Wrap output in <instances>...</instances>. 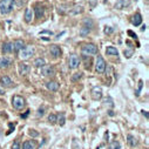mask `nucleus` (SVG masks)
Instances as JSON below:
<instances>
[{"label": "nucleus", "mask_w": 149, "mask_h": 149, "mask_svg": "<svg viewBox=\"0 0 149 149\" xmlns=\"http://www.w3.org/2000/svg\"><path fill=\"white\" fill-rule=\"evenodd\" d=\"M14 0H1L0 1V13L1 14H8L11 13L13 8Z\"/></svg>", "instance_id": "nucleus-1"}, {"label": "nucleus", "mask_w": 149, "mask_h": 149, "mask_svg": "<svg viewBox=\"0 0 149 149\" xmlns=\"http://www.w3.org/2000/svg\"><path fill=\"white\" fill-rule=\"evenodd\" d=\"M19 52H20V54H19L20 59H22V60H27V59H29L31 56H33V55H34L35 49H34V47H33V46H27V47H25V48L20 49Z\"/></svg>", "instance_id": "nucleus-2"}, {"label": "nucleus", "mask_w": 149, "mask_h": 149, "mask_svg": "<svg viewBox=\"0 0 149 149\" xmlns=\"http://www.w3.org/2000/svg\"><path fill=\"white\" fill-rule=\"evenodd\" d=\"M82 53L84 54H97V47L93 44H88V45H85L82 47Z\"/></svg>", "instance_id": "nucleus-3"}, {"label": "nucleus", "mask_w": 149, "mask_h": 149, "mask_svg": "<svg viewBox=\"0 0 149 149\" xmlns=\"http://www.w3.org/2000/svg\"><path fill=\"white\" fill-rule=\"evenodd\" d=\"M106 61L101 58V56H97L96 58V65H95V69L97 73H103L106 70Z\"/></svg>", "instance_id": "nucleus-4"}, {"label": "nucleus", "mask_w": 149, "mask_h": 149, "mask_svg": "<svg viewBox=\"0 0 149 149\" xmlns=\"http://www.w3.org/2000/svg\"><path fill=\"white\" fill-rule=\"evenodd\" d=\"M12 103H13V107L15 109H21V108L25 107V100L21 96H18V95H15L12 99Z\"/></svg>", "instance_id": "nucleus-5"}, {"label": "nucleus", "mask_w": 149, "mask_h": 149, "mask_svg": "<svg viewBox=\"0 0 149 149\" xmlns=\"http://www.w3.org/2000/svg\"><path fill=\"white\" fill-rule=\"evenodd\" d=\"M79 65H80V58L77 54H72L69 56V67L72 69H74V68H77Z\"/></svg>", "instance_id": "nucleus-6"}, {"label": "nucleus", "mask_w": 149, "mask_h": 149, "mask_svg": "<svg viewBox=\"0 0 149 149\" xmlns=\"http://www.w3.org/2000/svg\"><path fill=\"white\" fill-rule=\"evenodd\" d=\"M41 74L44 77H51V75H54V68L53 66H47V65H44L41 67Z\"/></svg>", "instance_id": "nucleus-7"}, {"label": "nucleus", "mask_w": 149, "mask_h": 149, "mask_svg": "<svg viewBox=\"0 0 149 149\" xmlns=\"http://www.w3.org/2000/svg\"><path fill=\"white\" fill-rule=\"evenodd\" d=\"M92 97L94 100H100L102 97V89H101V87H94L92 89Z\"/></svg>", "instance_id": "nucleus-8"}, {"label": "nucleus", "mask_w": 149, "mask_h": 149, "mask_svg": "<svg viewBox=\"0 0 149 149\" xmlns=\"http://www.w3.org/2000/svg\"><path fill=\"white\" fill-rule=\"evenodd\" d=\"M129 5H130V0H119V1L115 4V8L116 10H123Z\"/></svg>", "instance_id": "nucleus-9"}, {"label": "nucleus", "mask_w": 149, "mask_h": 149, "mask_svg": "<svg viewBox=\"0 0 149 149\" xmlns=\"http://www.w3.org/2000/svg\"><path fill=\"white\" fill-rule=\"evenodd\" d=\"M11 63H12V59H10L7 56L0 58V68H6V67L11 66Z\"/></svg>", "instance_id": "nucleus-10"}, {"label": "nucleus", "mask_w": 149, "mask_h": 149, "mask_svg": "<svg viewBox=\"0 0 149 149\" xmlns=\"http://www.w3.org/2000/svg\"><path fill=\"white\" fill-rule=\"evenodd\" d=\"M49 52H51V54H52L54 58H59V56L61 55V49H60V47H59V46H56V45L51 46Z\"/></svg>", "instance_id": "nucleus-11"}, {"label": "nucleus", "mask_w": 149, "mask_h": 149, "mask_svg": "<svg viewBox=\"0 0 149 149\" xmlns=\"http://www.w3.org/2000/svg\"><path fill=\"white\" fill-rule=\"evenodd\" d=\"M12 45H13V51L15 52H19L20 49H22V47H25V42L22 40H15Z\"/></svg>", "instance_id": "nucleus-12"}, {"label": "nucleus", "mask_w": 149, "mask_h": 149, "mask_svg": "<svg viewBox=\"0 0 149 149\" xmlns=\"http://www.w3.org/2000/svg\"><path fill=\"white\" fill-rule=\"evenodd\" d=\"M29 72V66L26 63H20L19 65V73L21 75H26V74Z\"/></svg>", "instance_id": "nucleus-13"}, {"label": "nucleus", "mask_w": 149, "mask_h": 149, "mask_svg": "<svg viewBox=\"0 0 149 149\" xmlns=\"http://www.w3.org/2000/svg\"><path fill=\"white\" fill-rule=\"evenodd\" d=\"M141 22H142V17H141L140 13H136V14L133 17V19H132V24H133L134 26H139V25H141Z\"/></svg>", "instance_id": "nucleus-14"}, {"label": "nucleus", "mask_w": 149, "mask_h": 149, "mask_svg": "<svg viewBox=\"0 0 149 149\" xmlns=\"http://www.w3.org/2000/svg\"><path fill=\"white\" fill-rule=\"evenodd\" d=\"M3 52L4 53H11V52H13V45H12V42H5L4 45H3Z\"/></svg>", "instance_id": "nucleus-15"}, {"label": "nucleus", "mask_w": 149, "mask_h": 149, "mask_svg": "<svg viewBox=\"0 0 149 149\" xmlns=\"http://www.w3.org/2000/svg\"><path fill=\"white\" fill-rule=\"evenodd\" d=\"M47 88L52 92H56L59 89V84L55 81H49V82H47Z\"/></svg>", "instance_id": "nucleus-16"}, {"label": "nucleus", "mask_w": 149, "mask_h": 149, "mask_svg": "<svg viewBox=\"0 0 149 149\" xmlns=\"http://www.w3.org/2000/svg\"><path fill=\"white\" fill-rule=\"evenodd\" d=\"M33 19V11L31 8H27L25 11V21L26 22H31Z\"/></svg>", "instance_id": "nucleus-17"}, {"label": "nucleus", "mask_w": 149, "mask_h": 149, "mask_svg": "<svg viewBox=\"0 0 149 149\" xmlns=\"http://www.w3.org/2000/svg\"><path fill=\"white\" fill-rule=\"evenodd\" d=\"M0 84L4 85V86H11V85H12V80H11L10 77L4 75L1 79H0Z\"/></svg>", "instance_id": "nucleus-18"}, {"label": "nucleus", "mask_w": 149, "mask_h": 149, "mask_svg": "<svg viewBox=\"0 0 149 149\" xmlns=\"http://www.w3.org/2000/svg\"><path fill=\"white\" fill-rule=\"evenodd\" d=\"M106 53H107L108 55H115V56H118V55H119V51H118L115 47H111V46L107 47Z\"/></svg>", "instance_id": "nucleus-19"}, {"label": "nucleus", "mask_w": 149, "mask_h": 149, "mask_svg": "<svg viewBox=\"0 0 149 149\" xmlns=\"http://www.w3.org/2000/svg\"><path fill=\"white\" fill-rule=\"evenodd\" d=\"M34 148H35V146L32 141H25L22 143V149H34Z\"/></svg>", "instance_id": "nucleus-20"}, {"label": "nucleus", "mask_w": 149, "mask_h": 149, "mask_svg": "<svg viewBox=\"0 0 149 149\" xmlns=\"http://www.w3.org/2000/svg\"><path fill=\"white\" fill-rule=\"evenodd\" d=\"M56 122L60 126H63L65 125V114L63 113H60V114L56 115Z\"/></svg>", "instance_id": "nucleus-21"}, {"label": "nucleus", "mask_w": 149, "mask_h": 149, "mask_svg": "<svg viewBox=\"0 0 149 149\" xmlns=\"http://www.w3.org/2000/svg\"><path fill=\"white\" fill-rule=\"evenodd\" d=\"M44 65H46V61H45V59H42V58H38V59L34 61V66H35V67H42Z\"/></svg>", "instance_id": "nucleus-22"}, {"label": "nucleus", "mask_w": 149, "mask_h": 149, "mask_svg": "<svg viewBox=\"0 0 149 149\" xmlns=\"http://www.w3.org/2000/svg\"><path fill=\"white\" fill-rule=\"evenodd\" d=\"M127 140H128V144H129V146H132V147H135V146H136V143H137L136 139H135L133 135H128V136H127Z\"/></svg>", "instance_id": "nucleus-23"}, {"label": "nucleus", "mask_w": 149, "mask_h": 149, "mask_svg": "<svg viewBox=\"0 0 149 149\" xmlns=\"http://www.w3.org/2000/svg\"><path fill=\"white\" fill-rule=\"evenodd\" d=\"M91 33V28H88L87 26H84L81 29H80V35L81 36H86V35H88Z\"/></svg>", "instance_id": "nucleus-24"}, {"label": "nucleus", "mask_w": 149, "mask_h": 149, "mask_svg": "<svg viewBox=\"0 0 149 149\" xmlns=\"http://www.w3.org/2000/svg\"><path fill=\"white\" fill-rule=\"evenodd\" d=\"M109 149H121V146H120V142L119 141H113L110 143V147Z\"/></svg>", "instance_id": "nucleus-25"}, {"label": "nucleus", "mask_w": 149, "mask_h": 149, "mask_svg": "<svg viewBox=\"0 0 149 149\" xmlns=\"http://www.w3.org/2000/svg\"><path fill=\"white\" fill-rule=\"evenodd\" d=\"M82 6H75L74 7V11H70V13L72 14H77V13H81L82 12Z\"/></svg>", "instance_id": "nucleus-26"}, {"label": "nucleus", "mask_w": 149, "mask_h": 149, "mask_svg": "<svg viewBox=\"0 0 149 149\" xmlns=\"http://www.w3.org/2000/svg\"><path fill=\"white\" fill-rule=\"evenodd\" d=\"M48 121L51 123H56V115L55 114H49L48 115Z\"/></svg>", "instance_id": "nucleus-27"}, {"label": "nucleus", "mask_w": 149, "mask_h": 149, "mask_svg": "<svg viewBox=\"0 0 149 149\" xmlns=\"http://www.w3.org/2000/svg\"><path fill=\"white\" fill-rule=\"evenodd\" d=\"M35 12H36V18H40V17L44 14V10L40 8V7H36V8H35Z\"/></svg>", "instance_id": "nucleus-28"}, {"label": "nucleus", "mask_w": 149, "mask_h": 149, "mask_svg": "<svg viewBox=\"0 0 149 149\" xmlns=\"http://www.w3.org/2000/svg\"><path fill=\"white\" fill-rule=\"evenodd\" d=\"M103 103H106V104H108V106H110V107H113V100H111L110 97H108V99H106Z\"/></svg>", "instance_id": "nucleus-29"}, {"label": "nucleus", "mask_w": 149, "mask_h": 149, "mask_svg": "<svg viewBox=\"0 0 149 149\" xmlns=\"http://www.w3.org/2000/svg\"><path fill=\"white\" fill-rule=\"evenodd\" d=\"M133 53H134L133 51H127V49H126V51L123 52V54L126 55V58H132V55H133Z\"/></svg>", "instance_id": "nucleus-30"}, {"label": "nucleus", "mask_w": 149, "mask_h": 149, "mask_svg": "<svg viewBox=\"0 0 149 149\" xmlns=\"http://www.w3.org/2000/svg\"><path fill=\"white\" fill-rule=\"evenodd\" d=\"M12 149H20V143H19V141H15V142L13 143Z\"/></svg>", "instance_id": "nucleus-31"}, {"label": "nucleus", "mask_w": 149, "mask_h": 149, "mask_svg": "<svg viewBox=\"0 0 149 149\" xmlns=\"http://www.w3.org/2000/svg\"><path fill=\"white\" fill-rule=\"evenodd\" d=\"M113 31H114V29L111 28V27H106V28H104V33H106V34H110V33H113Z\"/></svg>", "instance_id": "nucleus-32"}, {"label": "nucleus", "mask_w": 149, "mask_h": 149, "mask_svg": "<svg viewBox=\"0 0 149 149\" xmlns=\"http://www.w3.org/2000/svg\"><path fill=\"white\" fill-rule=\"evenodd\" d=\"M74 75H75V77L73 78V80H78V79H80V78H81L82 73H77V74H74Z\"/></svg>", "instance_id": "nucleus-33"}, {"label": "nucleus", "mask_w": 149, "mask_h": 149, "mask_svg": "<svg viewBox=\"0 0 149 149\" xmlns=\"http://www.w3.org/2000/svg\"><path fill=\"white\" fill-rule=\"evenodd\" d=\"M89 4H91L92 7H95L96 4H97V0H89Z\"/></svg>", "instance_id": "nucleus-34"}, {"label": "nucleus", "mask_w": 149, "mask_h": 149, "mask_svg": "<svg viewBox=\"0 0 149 149\" xmlns=\"http://www.w3.org/2000/svg\"><path fill=\"white\" fill-rule=\"evenodd\" d=\"M42 115H44V108L39 109V113H38V116H42Z\"/></svg>", "instance_id": "nucleus-35"}, {"label": "nucleus", "mask_w": 149, "mask_h": 149, "mask_svg": "<svg viewBox=\"0 0 149 149\" xmlns=\"http://www.w3.org/2000/svg\"><path fill=\"white\" fill-rule=\"evenodd\" d=\"M96 149H107V147H106L104 144H101V146H100V147H97Z\"/></svg>", "instance_id": "nucleus-36"}, {"label": "nucleus", "mask_w": 149, "mask_h": 149, "mask_svg": "<svg viewBox=\"0 0 149 149\" xmlns=\"http://www.w3.org/2000/svg\"><path fill=\"white\" fill-rule=\"evenodd\" d=\"M29 135H33V136H38V133H34V130H32L29 133Z\"/></svg>", "instance_id": "nucleus-37"}, {"label": "nucleus", "mask_w": 149, "mask_h": 149, "mask_svg": "<svg viewBox=\"0 0 149 149\" xmlns=\"http://www.w3.org/2000/svg\"><path fill=\"white\" fill-rule=\"evenodd\" d=\"M28 114H29V110H27L26 113H25V115H21V116H22V118H27V116H28Z\"/></svg>", "instance_id": "nucleus-38"}, {"label": "nucleus", "mask_w": 149, "mask_h": 149, "mask_svg": "<svg viewBox=\"0 0 149 149\" xmlns=\"http://www.w3.org/2000/svg\"><path fill=\"white\" fill-rule=\"evenodd\" d=\"M142 113H143V115H144V116H146V118L148 119V111H144V110H143V111H142Z\"/></svg>", "instance_id": "nucleus-39"}, {"label": "nucleus", "mask_w": 149, "mask_h": 149, "mask_svg": "<svg viewBox=\"0 0 149 149\" xmlns=\"http://www.w3.org/2000/svg\"><path fill=\"white\" fill-rule=\"evenodd\" d=\"M0 94H4V93H3V92H1V91H0Z\"/></svg>", "instance_id": "nucleus-40"}]
</instances>
